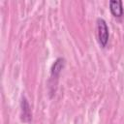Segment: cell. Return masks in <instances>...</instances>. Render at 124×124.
<instances>
[{"label":"cell","instance_id":"cell-1","mask_svg":"<svg viewBox=\"0 0 124 124\" xmlns=\"http://www.w3.org/2000/svg\"><path fill=\"white\" fill-rule=\"evenodd\" d=\"M97 35H98V41L102 47H105L108 41V27L107 25V22L103 18L97 19Z\"/></svg>","mask_w":124,"mask_h":124},{"label":"cell","instance_id":"cell-2","mask_svg":"<svg viewBox=\"0 0 124 124\" xmlns=\"http://www.w3.org/2000/svg\"><path fill=\"white\" fill-rule=\"evenodd\" d=\"M109 10H110V13L114 16L121 17L124 14L122 1L121 0H110L109 1Z\"/></svg>","mask_w":124,"mask_h":124},{"label":"cell","instance_id":"cell-3","mask_svg":"<svg viewBox=\"0 0 124 124\" xmlns=\"http://www.w3.org/2000/svg\"><path fill=\"white\" fill-rule=\"evenodd\" d=\"M21 111H22L21 119L24 122H29L31 120V118H32L31 109H30V106H29V104H28V102H27L25 97H23L22 100H21Z\"/></svg>","mask_w":124,"mask_h":124},{"label":"cell","instance_id":"cell-4","mask_svg":"<svg viewBox=\"0 0 124 124\" xmlns=\"http://www.w3.org/2000/svg\"><path fill=\"white\" fill-rule=\"evenodd\" d=\"M64 66H65L64 58H57L51 67V78H58Z\"/></svg>","mask_w":124,"mask_h":124}]
</instances>
